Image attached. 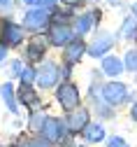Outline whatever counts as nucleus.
Here are the masks:
<instances>
[{
  "label": "nucleus",
  "mask_w": 137,
  "mask_h": 147,
  "mask_svg": "<svg viewBox=\"0 0 137 147\" xmlns=\"http://www.w3.org/2000/svg\"><path fill=\"white\" fill-rule=\"evenodd\" d=\"M42 54H44V45H42V40H35V42L28 47V59H30V61L42 59Z\"/></svg>",
  "instance_id": "4468645a"
},
{
  "label": "nucleus",
  "mask_w": 137,
  "mask_h": 147,
  "mask_svg": "<svg viewBox=\"0 0 137 147\" xmlns=\"http://www.w3.org/2000/svg\"><path fill=\"white\" fill-rule=\"evenodd\" d=\"M12 75H21V63H12Z\"/></svg>",
  "instance_id": "4be33fe9"
},
{
  "label": "nucleus",
  "mask_w": 137,
  "mask_h": 147,
  "mask_svg": "<svg viewBox=\"0 0 137 147\" xmlns=\"http://www.w3.org/2000/svg\"><path fill=\"white\" fill-rule=\"evenodd\" d=\"M121 70H123V63L116 59V56H107V59L102 61V72H105V75L116 77V75H121Z\"/></svg>",
  "instance_id": "1a4fd4ad"
},
{
  "label": "nucleus",
  "mask_w": 137,
  "mask_h": 147,
  "mask_svg": "<svg viewBox=\"0 0 137 147\" xmlns=\"http://www.w3.org/2000/svg\"><path fill=\"white\" fill-rule=\"evenodd\" d=\"M44 121H47V119H42L40 112H35L33 119H30V128H33V131H40V126H44Z\"/></svg>",
  "instance_id": "6ab92c4d"
},
{
  "label": "nucleus",
  "mask_w": 137,
  "mask_h": 147,
  "mask_svg": "<svg viewBox=\"0 0 137 147\" xmlns=\"http://www.w3.org/2000/svg\"><path fill=\"white\" fill-rule=\"evenodd\" d=\"M23 3H28V5H35V3H37V0H23Z\"/></svg>",
  "instance_id": "c85d7f7f"
},
{
  "label": "nucleus",
  "mask_w": 137,
  "mask_h": 147,
  "mask_svg": "<svg viewBox=\"0 0 137 147\" xmlns=\"http://www.w3.org/2000/svg\"><path fill=\"white\" fill-rule=\"evenodd\" d=\"M51 45H56V47H61V45H70L72 42V30L67 28V26H53L51 28Z\"/></svg>",
  "instance_id": "423d86ee"
},
{
  "label": "nucleus",
  "mask_w": 137,
  "mask_h": 147,
  "mask_svg": "<svg viewBox=\"0 0 137 147\" xmlns=\"http://www.w3.org/2000/svg\"><path fill=\"white\" fill-rule=\"evenodd\" d=\"M114 45V38H112V35H100V38H98L93 45H91V49H88V54H91V56H102V54L109 49Z\"/></svg>",
  "instance_id": "6e6552de"
},
{
  "label": "nucleus",
  "mask_w": 137,
  "mask_h": 147,
  "mask_svg": "<svg viewBox=\"0 0 137 147\" xmlns=\"http://www.w3.org/2000/svg\"><path fill=\"white\" fill-rule=\"evenodd\" d=\"M19 147H30V145H28V140H19Z\"/></svg>",
  "instance_id": "393cba45"
},
{
  "label": "nucleus",
  "mask_w": 137,
  "mask_h": 147,
  "mask_svg": "<svg viewBox=\"0 0 137 147\" xmlns=\"http://www.w3.org/2000/svg\"><path fill=\"white\" fill-rule=\"evenodd\" d=\"M42 133H44V140H61L63 138L61 121L58 119H47L44 126H42Z\"/></svg>",
  "instance_id": "0eeeda50"
},
{
  "label": "nucleus",
  "mask_w": 137,
  "mask_h": 147,
  "mask_svg": "<svg viewBox=\"0 0 137 147\" xmlns=\"http://www.w3.org/2000/svg\"><path fill=\"white\" fill-rule=\"evenodd\" d=\"M0 5H5V7H7V5H9V0H0Z\"/></svg>",
  "instance_id": "cd10ccee"
},
{
  "label": "nucleus",
  "mask_w": 137,
  "mask_h": 147,
  "mask_svg": "<svg viewBox=\"0 0 137 147\" xmlns=\"http://www.w3.org/2000/svg\"><path fill=\"white\" fill-rule=\"evenodd\" d=\"M21 28H19V26H12V24H7L5 26V35H7V42L9 45H19V42H21Z\"/></svg>",
  "instance_id": "ddd939ff"
},
{
  "label": "nucleus",
  "mask_w": 137,
  "mask_h": 147,
  "mask_svg": "<svg viewBox=\"0 0 137 147\" xmlns=\"http://www.w3.org/2000/svg\"><path fill=\"white\" fill-rule=\"evenodd\" d=\"M123 38H137V19L135 16H128L123 24Z\"/></svg>",
  "instance_id": "dca6fc26"
},
{
  "label": "nucleus",
  "mask_w": 137,
  "mask_h": 147,
  "mask_svg": "<svg viewBox=\"0 0 137 147\" xmlns=\"http://www.w3.org/2000/svg\"><path fill=\"white\" fill-rule=\"evenodd\" d=\"M65 3H67V5H77V3H79V0H65Z\"/></svg>",
  "instance_id": "bb28decb"
},
{
  "label": "nucleus",
  "mask_w": 137,
  "mask_h": 147,
  "mask_svg": "<svg viewBox=\"0 0 137 147\" xmlns=\"http://www.w3.org/2000/svg\"><path fill=\"white\" fill-rule=\"evenodd\" d=\"M132 119H135V121H137V103H135V105H132Z\"/></svg>",
  "instance_id": "b1692460"
},
{
  "label": "nucleus",
  "mask_w": 137,
  "mask_h": 147,
  "mask_svg": "<svg viewBox=\"0 0 137 147\" xmlns=\"http://www.w3.org/2000/svg\"><path fill=\"white\" fill-rule=\"evenodd\" d=\"M58 103L72 112L74 107H79V89H77L74 84H63L61 89H58Z\"/></svg>",
  "instance_id": "f257e3e1"
},
{
  "label": "nucleus",
  "mask_w": 137,
  "mask_h": 147,
  "mask_svg": "<svg viewBox=\"0 0 137 147\" xmlns=\"http://www.w3.org/2000/svg\"><path fill=\"white\" fill-rule=\"evenodd\" d=\"M102 96H105V100H107V103L116 105V103H121V100L126 98V86H123L121 82H112V84H107V86H105Z\"/></svg>",
  "instance_id": "39448f33"
},
{
  "label": "nucleus",
  "mask_w": 137,
  "mask_h": 147,
  "mask_svg": "<svg viewBox=\"0 0 137 147\" xmlns=\"http://www.w3.org/2000/svg\"><path fill=\"white\" fill-rule=\"evenodd\" d=\"M40 3H42V5H53L56 0H40Z\"/></svg>",
  "instance_id": "a878e982"
},
{
  "label": "nucleus",
  "mask_w": 137,
  "mask_h": 147,
  "mask_svg": "<svg viewBox=\"0 0 137 147\" xmlns=\"http://www.w3.org/2000/svg\"><path fill=\"white\" fill-rule=\"evenodd\" d=\"M56 77H58V68L53 63H44L40 68V72H37V84L42 89H49V86L56 84Z\"/></svg>",
  "instance_id": "7ed1b4c3"
},
{
  "label": "nucleus",
  "mask_w": 137,
  "mask_h": 147,
  "mask_svg": "<svg viewBox=\"0 0 137 147\" xmlns=\"http://www.w3.org/2000/svg\"><path fill=\"white\" fill-rule=\"evenodd\" d=\"M86 126H88V110H72L67 117V128L72 133H77V131H84Z\"/></svg>",
  "instance_id": "20e7f679"
},
{
  "label": "nucleus",
  "mask_w": 137,
  "mask_h": 147,
  "mask_svg": "<svg viewBox=\"0 0 137 147\" xmlns=\"http://www.w3.org/2000/svg\"><path fill=\"white\" fill-rule=\"evenodd\" d=\"M82 54H84V45L74 40V42H70V47H67V51H65V61L72 65V63H77V61L82 59Z\"/></svg>",
  "instance_id": "9b49d317"
},
{
  "label": "nucleus",
  "mask_w": 137,
  "mask_h": 147,
  "mask_svg": "<svg viewBox=\"0 0 137 147\" xmlns=\"http://www.w3.org/2000/svg\"><path fill=\"white\" fill-rule=\"evenodd\" d=\"M19 100L23 105H37V94L28 84H21V89H19Z\"/></svg>",
  "instance_id": "f8f14e48"
},
{
  "label": "nucleus",
  "mask_w": 137,
  "mask_h": 147,
  "mask_svg": "<svg viewBox=\"0 0 137 147\" xmlns=\"http://www.w3.org/2000/svg\"><path fill=\"white\" fill-rule=\"evenodd\" d=\"M93 16H95V14H86V16H82L79 24H77V30H79V33H86V30L91 28V24H93Z\"/></svg>",
  "instance_id": "f3484780"
},
{
  "label": "nucleus",
  "mask_w": 137,
  "mask_h": 147,
  "mask_svg": "<svg viewBox=\"0 0 137 147\" xmlns=\"http://www.w3.org/2000/svg\"><path fill=\"white\" fill-rule=\"evenodd\" d=\"M21 77H23V84H28V82L37 80V75H35V70H30V68H23V70H21Z\"/></svg>",
  "instance_id": "aec40b11"
},
{
  "label": "nucleus",
  "mask_w": 137,
  "mask_h": 147,
  "mask_svg": "<svg viewBox=\"0 0 137 147\" xmlns=\"http://www.w3.org/2000/svg\"><path fill=\"white\" fill-rule=\"evenodd\" d=\"M135 14H137V5H135Z\"/></svg>",
  "instance_id": "c756f323"
},
{
  "label": "nucleus",
  "mask_w": 137,
  "mask_h": 147,
  "mask_svg": "<svg viewBox=\"0 0 137 147\" xmlns=\"http://www.w3.org/2000/svg\"><path fill=\"white\" fill-rule=\"evenodd\" d=\"M107 145H109V147H128L121 138H109V142H107Z\"/></svg>",
  "instance_id": "412c9836"
},
{
  "label": "nucleus",
  "mask_w": 137,
  "mask_h": 147,
  "mask_svg": "<svg viewBox=\"0 0 137 147\" xmlns=\"http://www.w3.org/2000/svg\"><path fill=\"white\" fill-rule=\"evenodd\" d=\"M5 54H7V47H5V45H0V61L5 59Z\"/></svg>",
  "instance_id": "5701e85b"
},
{
  "label": "nucleus",
  "mask_w": 137,
  "mask_h": 147,
  "mask_svg": "<svg viewBox=\"0 0 137 147\" xmlns=\"http://www.w3.org/2000/svg\"><path fill=\"white\" fill-rule=\"evenodd\" d=\"M0 94H3V100L7 103V107L12 110V112H16V103H14V94H12V84H5L3 89H0Z\"/></svg>",
  "instance_id": "2eb2a0df"
},
{
  "label": "nucleus",
  "mask_w": 137,
  "mask_h": 147,
  "mask_svg": "<svg viewBox=\"0 0 137 147\" xmlns=\"http://www.w3.org/2000/svg\"><path fill=\"white\" fill-rule=\"evenodd\" d=\"M47 21H49V16H47V12L40 7V9H30V12L26 14L23 26L30 28V30H42V28L47 26Z\"/></svg>",
  "instance_id": "f03ea898"
},
{
  "label": "nucleus",
  "mask_w": 137,
  "mask_h": 147,
  "mask_svg": "<svg viewBox=\"0 0 137 147\" xmlns=\"http://www.w3.org/2000/svg\"><path fill=\"white\" fill-rule=\"evenodd\" d=\"M126 68L128 70H137V51L135 49L126 54Z\"/></svg>",
  "instance_id": "a211bd4d"
},
{
  "label": "nucleus",
  "mask_w": 137,
  "mask_h": 147,
  "mask_svg": "<svg viewBox=\"0 0 137 147\" xmlns=\"http://www.w3.org/2000/svg\"><path fill=\"white\" fill-rule=\"evenodd\" d=\"M82 133H84V138H86V140L98 142V140H102V138H105V128H102L100 124H88Z\"/></svg>",
  "instance_id": "9d476101"
}]
</instances>
